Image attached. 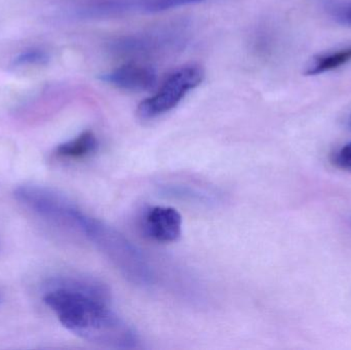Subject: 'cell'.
Returning a JSON list of instances; mask_svg holds the SVG:
<instances>
[{"label":"cell","instance_id":"1","mask_svg":"<svg viewBox=\"0 0 351 350\" xmlns=\"http://www.w3.org/2000/svg\"><path fill=\"white\" fill-rule=\"evenodd\" d=\"M43 302L70 332L113 349H134L139 335L109 306V290L100 282L62 277L47 285Z\"/></svg>","mask_w":351,"mask_h":350},{"label":"cell","instance_id":"6","mask_svg":"<svg viewBox=\"0 0 351 350\" xmlns=\"http://www.w3.org/2000/svg\"><path fill=\"white\" fill-rule=\"evenodd\" d=\"M150 238L160 242H174L182 234V217L170 207H156L148 211L144 222Z\"/></svg>","mask_w":351,"mask_h":350},{"label":"cell","instance_id":"4","mask_svg":"<svg viewBox=\"0 0 351 350\" xmlns=\"http://www.w3.org/2000/svg\"><path fill=\"white\" fill-rule=\"evenodd\" d=\"M204 79V71L200 66L186 65L179 68L168 76L156 94L139 105L138 115L144 121H149L170 112Z\"/></svg>","mask_w":351,"mask_h":350},{"label":"cell","instance_id":"10","mask_svg":"<svg viewBox=\"0 0 351 350\" xmlns=\"http://www.w3.org/2000/svg\"><path fill=\"white\" fill-rule=\"evenodd\" d=\"M49 61V53L40 49L23 51L14 60L16 66L43 65Z\"/></svg>","mask_w":351,"mask_h":350},{"label":"cell","instance_id":"9","mask_svg":"<svg viewBox=\"0 0 351 350\" xmlns=\"http://www.w3.org/2000/svg\"><path fill=\"white\" fill-rule=\"evenodd\" d=\"M204 1L206 0H138L139 12H149V14L166 12V10L181 8V6L199 4Z\"/></svg>","mask_w":351,"mask_h":350},{"label":"cell","instance_id":"3","mask_svg":"<svg viewBox=\"0 0 351 350\" xmlns=\"http://www.w3.org/2000/svg\"><path fill=\"white\" fill-rule=\"evenodd\" d=\"M188 39V25L176 21L143 32L115 37L107 43V49L117 57L142 59L181 51Z\"/></svg>","mask_w":351,"mask_h":350},{"label":"cell","instance_id":"5","mask_svg":"<svg viewBox=\"0 0 351 350\" xmlns=\"http://www.w3.org/2000/svg\"><path fill=\"white\" fill-rule=\"evenodd\" d=\"M101 80L119 90L148 92L156 88L158 74L150 66L131 62L103 74Z\"/></svg>","mask_w":351,"mask_h":350},{"label":"cell","instance_id":"12","mask_svg":"<svg viewBox=\"0 0 351 350\" xmlns=\"http://www.w3.org/2000/svg\"><path fill=\"white\" fill-rule=\"evenodd\" d=\"M335 162L339 168L351 171V142L346 144L335 156Z\"/></svg>","mask_w":351,"mask_h":350},{"label":"cell","instance_id":"8","mask_svg":"<svg viewBox=\"0 0 351 350\" xmlns=\"http://www.w3.org/2000/svg\"><path fill=\"white\" fill-rule=\"evenodd\" d=\"M351 61V47L340 49L334 53H325L313 58V61L307 67L305 74L306 75H319L325 72L337 69L342 65Z\"/></svg>","mask_w":351,"mask_h":350},{"label":"cell","instance_id":"13","mask_svg":"<svg viewBox=\"0 0 351 350\" xmlns=\"http://www.w3.org/2000/svg\"><path fill=\"white\" fill-rule=\"evenodd\" d=\"M348 127H350V129H351V116L350 117V119H348Z\"/></svg>","mask_w":351,"mask_h":350},{"label":"cell","instance_id":"7","mask_svg":"<svg viewBox=\"0 0 351 350\" xmlns=\"http://www.w3.org/2000/svg\"><path fill=\"white\" fill-rule=\"evenodd\" d=\"M98 147L99 142L95 134L86 131L74 139L58 146L55 154L62 160H82L94 154Z\"/></svg>","mask_w":351,"mask_h":350},{"label":"cell","instance_id":"2","mask_svg":"<svg viewBox=\"0 0 351 350\" xmlns=\"http://www.w3.org/2000/svg\"><path fill=\"white\" fill-rule=\"evenodd\" d=\"M128 281L141 287L154 283V273L141 251L108 224L90 217L84 234Z\"/></svg>","mask_w":351,"mask_h":350},{"label":"cell","instance_id":"11","mask_svg":"<svg viewBox=\"0 0 351 350\" xmlns=\"http://www.w3.org/2000/svg\"><path fill=\"white\" fill-rule=\"evenodd\" d=\"M327 10L337 22L351 26V2L329 1Z\"/></svg>","mask_w":351,"mask_h":350}]
</instances>
